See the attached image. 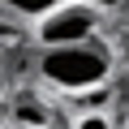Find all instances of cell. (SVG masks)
<instances>
[{"instance_id": "obj_1", "label": "cell", "mask_w": 129, "mask_h": 129, "mask_svg": "<svg viewBox=\"0 0 129 129\" xmlns=\"http://www.w3.org/2000/svg\"><path fill=\"white\" fill-rule=\"evenodd\" d=\"M116 73L112 52L95 39V43H73V47H47L35 56V78L47 82L60 95H99Z\"/></svg>"}, {"instance_id": "obj_2", "label": "cell", "mask_w": 129, "mask_h": 129, "mask_svg": "<svg viewBox=\"0 0 129 129\" xmlns=\"http://www.w3.org/2000/svg\"><path fill=\"white\" fill-rule=\"evenodd\" d=\"M103 26V13L86 9V5H56L47 17L35 22V39L39 47H73V43H95Z\"/></svg>"}, {"instance_id": "obj_3", "label": "cell", "mask_w": 129, "mask_h": 129, "mask_svg": "<svg viewBox=\"0 0 129 129\" xmlns=\"http://www.w3.org/2000/svg\"><path fill=\"white\" fill-rule=\"evenodd\" d=\"M9 116H13L17 129H47V120H52V112H47L39 99H17Z\"/></svg>"}, {"instance_id": "obj_4", "label": "cell", "mask_w": 129, "mask_h": 129, "mask_svg": "<svg viewBox=\"0 0 129 129\" xmlns=\"http://www.w3.org/2000/svg\"><path fill=\"white\" fill-rule=\"evenodd\" d=\"M56 5H60V0H0V9H5L9 17H35V22L47 17Z\"/></svg>"}, {"instance_id": "obj_5", "label": "cell", "mask_w": 129, "mask_h": 129, "mask_svg": "<svg viewBox=\"0 0 129 129\" xmlns=\"http://www.w3.org/2000/svg\"><path fill=\"white\" fill-rule=\"evenodd\" d=\"M73 129H116V120H112L108 112H82V116L73 120Z\"/></svg>"}, {"instance_id": "obj_6", "label": "cell", "mask_w": 129, "mask_h": 129, "mask_svg": "<svg viewBox=\"0 0 129 129\" xmlns=\"http://www.w3.org/2000/svg\"><path fill=\"white\" fill-rule=\"evenodd\" d=\"M112 60H116V64H120V69L129 73V26H125V30L116 35V56H112Z\"/></svg>"}, {"instance_id": "obj_7", "label": "cell", "mask_w": 129, "mask_h": 129, "mask_svg": "<svg viewBox=\"0 0 129 129\" xmlns=\"http://www.w3.org/2000/svg\"><path fill=\"white\" fill-rule=\"evenodd\" d=\"M86 9H95V13H112V9H120V5H129V0H82Z\"/></svg>"}, {"instance_id": "obj_8", "label": "cell", "mask_w": 129, "mask_h": 129, "mask_svg": "<svg viewBox=\"0 0 129 129\" xmlns=\"http://www.w3.org/2000/svg\"><path fill=\"white\" fill-rule=\"evenodd\" d=\"M125 125H129V120H125Z\"/></svg>"}]
</instances>
